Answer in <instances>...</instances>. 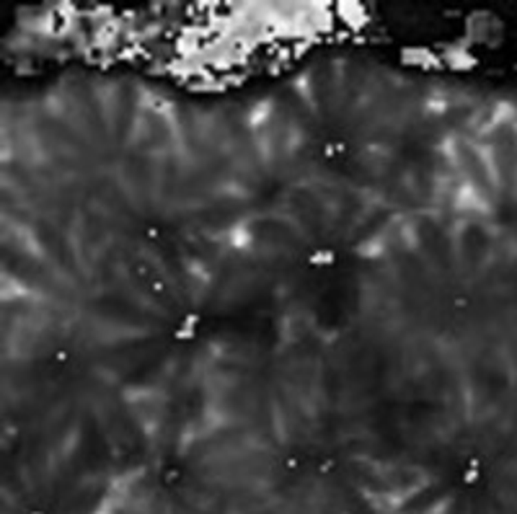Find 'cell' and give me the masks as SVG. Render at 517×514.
Instances as JSON below:
<instances>
[{"mask_svg":"<svg viewBox=\"0 0 517 514\" xmlns=\"http://www.w3.org/2000/svg\"><path fill=\"white\" fill-rule=\"evenodd\" d=\"M367 212L388 214V217H393V220H399V223H404V225H406L404 212H401V210H396V207H390L388 202H386V207H380V202H377V199H373V204H367ZM406 227H409V225H406ZM432 386H434V354H430V390H432Z\"/></svg>","mask_w":517,"mask_h":514,"instance_id":"obj_1","label":"cell"}]
</instances>
